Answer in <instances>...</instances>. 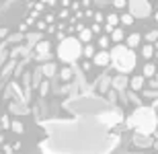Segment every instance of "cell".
<instances>
[{
    "label": "cell",
    "instance_id": "cell-1",
    "mask_svg": "<svg viewBox=\"0 0 158 154\" xmlns=\"http://www.w3.org/2000/svg\"><path fill=\"white\" fill-rule=\"evenodd\" d=\"M156 113H154V107H135V111L127 117V127L135 130L142 136H150L156 131Z\"/></svg>",
    "mask_w": 158,
    "mask_h": 154
},
{
    "label": "cell",
    "instance_id": "cell-2",
    "mask_svg": "<svg viewBox=\"0 0 158 154\" xmlns=\"http://www.w3.org/2000/svg\"><path fill=\"white\" fill-rule=\"evenodd\" d=\"M109 58H111V66L119 72V74H123V76H127L129 72L135 68V62H138L134 49L125 48L123 43L115 45V48L109 52Z\"/></svg>",
    "mask_w": 158,
    "mask_h": 154
},
{
    "label": "cell",
    "instance_id": "cell-3",
    "mask_svg": "<svg viewBox=\"0 0 158 154\" xmlns=\"http://www.w3.org/2000/svg\"><path fill=\"white\" fill-rule=\"evenodd\" d=\"M82 56V43L78 41V37L66 35L58 45V58L64 62V64H72L76 62L78 58Z\"/></svg>",
    "mask_w": 158,
    "mask_h": 154
},
{
    "label": "cell",
    "instance_id": "cell-4",
    "mask_svg": "<svg viewBox=\"0 0 158 154\" xmlns=\"http://www.w3.org/2000/svg\"><path fill=\"white\" fill-rule=\"evenodd\" d=\"M127 10L134 19H148L152 15V4L146 0H131L127 2Z\"/></svg>",
    "mask_w": 158,
    "mask_h": 154
},
{
    "label": "cell",
    "instance_id": "cell-5",
    "mask_svg": "<svg viewBox=\"0 0 158 154\" xmlns=\"http://www.w3.org/2000/svg\"><path fill=\"white\" fill-rule=\"evenodd\" d=\"M129 86V78L123 76V74H117L115 78H111V89L115 90V93H121V90H125Z\"/></svg>",
    "mask_w": 158,
    "mask_h": 154
},
{
    "label": "cell",
    "instance_id": "cell-6",
    "mask_svg": "<svg viewBox=\"0 0 158 154\" xmlns=\"http://www.w3.org/2000/svg\"><path fill=\"white\" fill-rule=\"evenodd\" d=\"M93 64L94 66H99V68H105V66L111 64V58H109V52H97L94 53V58H93Z\"/></svg>",
    "mask_w": 158,
    "mask_h": 154
},
{
    "label": "cell",
    "instance_id": "cell-7",
    "mask_svg": "<svg viewBox=\"0 0 158 154\" xmlns=\"http://www.w3.org/2000/svg\"><path fill=\"white\" fill-rule=\"evenodd\" d=\"M144 84H146V78L142 76V74H138V76H134L129 80V89H131V93H142Z\"/></svg>",
    "mask_w": 158,
    "mask_h": 154
},
{
    "label": "cell",
    "instance_id": "cell-8",
    "mask_svg": "<svg viewBox=\"0 0 158 154\" xmlns=\"http://www.w3.org/2000/svg\"><path fill=\"white\" fill-rule=\"evenodd\" d=\"M140 43H142V35L140 33H129V35L125 37V48H129V49L138 48Z\"/></svg>",
    "mask_w": 158,
    "mask_h": 154
},
{
    "label": "cell",
    "instance_id": "cell-9",
    "mask_svg": "<svg viewBox=\"0 0 158 154\" xmlns=\"http://www.w3.org/2000/svg\"><path fill=\"white\" fill-rule=\"evenodd\" d=\"M35 52H37V56L39 58H49V41H37V45H35Z\"/></svg>",
    "mask_w": 158,
    "mask_h": 154
},
{
    "label": "cell",
    "instance_id": "cell-10",
    "mask_svg": "<svg viewBox=\"0 0 158 154\" xmlns=\"http://www.w3.org/2000/svg\"><path fill=\"white\" fill-rule=\"evenodd\" d=\"M142 76L146 78V80H148V78H150V80H152V78L156 76V66H154L152 62H148V64L144 66V70H142Z\"/></svg>",
    "mask_w": 158,
    "mask_h": 154
},
{
    "label": "cell",
    "instance_id": "cell-11",
    "mask_svg": "<svg viewBox=\"0 0 158 154\" xmlns=\"http://www.w3.org/2000/svg\"><path fill=\"white\" fill-rule=\"evenodd\" d=\"M105 21H107V29L113 31L115 27H117V23H119V15H115V12H109Z\"/></svg>",
    "mask_w": 158,
    "mask_h": 154
},
{
    "label": "cell",
    "instance_id": "cell-12",
    "mask_svg": "<svg viewBox=\"0 0 158 154\" xmlns=\"http://www.w3.org/2000/svg\"><path fill=\"white\" fill-rule=\"evenodd\" d=\"M39 70H41V74H43V76L52 78L53 74H56V64H52V62H47V64H43V66H41Z\"/></svg>",
    "mask_w": 158,
    "mask_h": 154
},
{
    "label": "cell",
    "instance_id": "cell-13",
    "mask_svg": "<svg viewBox=\"0 0 158 154\" xmlns=\"http://www.w3.org/2000/svg\"><path fill=\"white\" fill-rule=\"evenodd\" d=\"M78 41H80V43H86V45H88V43L93 41V29H82L80 35H78Z\"/></svg>",
    "mask_w": 158,
    "mask_h": 154
},
{
    "label": "cell",
    "instance_id": "cell-14",
    "mask_svg": "<svg viewBox=\"0 0 158 154\" xmlns=\"http://www.w3.org/2000/svg\"><path fill=\"white\" fill-rule=\"evenodd\" d=\"M154 53H156L154 52V45H150V43H144V45H142V56H144L146 60H150Z\"/></svg>",
    "mask_w": 158,
    "mask_h": 154
},
{
    "label": "cell",
    "instance_id": "cell-15",
    "mask_svg": "<svg viewBox=\"0 0 158 154\" xmlns=\"http://www.w3.org/2000/svg\"><path fill=\"white\" fill-rule=\"evenodd\" d=\"M94 45L93 43H88V45H84V48H82V56H84V58H88V60H93L94 58Z\"/></svg>",
    "mask_w": 158,
    "mask_h": 154
},
{
    "label": "cell",
    "instance_id": "cell-16",
    "mask_svg": "<svg viewBox=\"0 0 158 154\" xmlns=\"http://www.w3.org/2000/svg\"><path fill=\"white\" fill-rule=\"evenodd\" d=\"M123 37H125V33H123L121 29H113V31H111V39H113L115 43H117V45L123 41Z\"/></svg>",
    "mask_w": 158,
    "mask_h": 154
},
{
    "label": "cell",
    "instance_id": "cell-17",
    "mask_svg": "<svg viewBox=\"0 0 158 154\" xmlns=\"http://www.w3.org/2000/svg\"><path fill=\"white\" fill-rule=\"evenodd\" d=\"M135 144L138 146H144V148H148V146H152V140H150V136H135Z\"/></svg>",
    "mask_w": 158,
    "mask_h": 154
},
{
    "label": "cell",
    "instance_id": "cell-18",
    "mask_svg": "<svg viewBox=\"0 0 158 154\" xmlns=\"http://www.w3.org/2000/svg\"><path fill=\"white\" fill-rule=\"evenodd\" d=\"M109 89H111V76H103V84L99 86L101 93H109Z\"/></svg>",
    "mask_w": 158,
    "mask_h": 154
},
{
    "label": "cell",
    "instance_id": "cell-19",
    "mask_svg": "<svg viewBox=\"0 0 158 154\" xmlns=\"http://www.w3.org/2000/svg\"><path fill=\"white\" fill-rule=\"evenodd\" d=\"M119 21H121L123 25H127V27H129V25H134V17H131L129 12H123L121 17H119Z\"/></svg>",
    "mask_w": 158,
    "mask_h": 154
},
{
    "label": "cell",
    "instance_id": "cell-20",
    "mask_svg": "<svg viewBox=\"0 0 158 154\" xmlns=\"http://www.w3.org/2000/svg\"><path fill=\"white\" fill-rule=\"evenodd\" d=\"M60 78H62V80H70L72 78V70L70 68H60Z\"/></svg>",
    "mask_w": 158,
    "mask_h": 154
},
{
    "label": "cell",
    "instance_id": "cell-21",
    "mask_svg": "<svg viewBox=\"0 0 158 154\" xmlns=\"http://www.w3.org/2000/svg\"><path fill=\"white\" fill-rule=\"evenodd\" d=\"M47 93H49V82H47V80H41V84H39V95L45 97Z\"/></svg>",
    "mask_w": 158,
    "mask_h": 154
},
{
    "label": "cell",
    "instance_id": "cell-22",
    "mask_svg": "<svg viewBox=\"0 0 158 154\" xmlns=\"http://www.w3.org/2000/svg\"><path fill=\"white\" fill-rule=\"evenodd\" d=\"M156 39H158V31L156 29H152V31H148V33H146V41L150 43V45H152V41H156Z\"/></svg>",
    "mask_w": 158,
    "mask_h": 154
},
{
    "label": "cell",
    "instance_id": "cell-23",
    "mask_svg": "<svg viewBox=\"0 0 158 154\" xmlns=\"http://www.w3.org/2000/svg\"><path fill=\"white\" fill-rule=\"evenodd\" d=\"M10 130L15 134H23V123L21 121H10Z\"/></svg>",
    "mask_w": 158,
    "mask_h": 154
},
{
    "label": "cell",
    "instance_id": "cell-24",
    "mask_svg": "<svg viewBox=\"0 0 158 154\" xmlns=\"http://www.w3.org/2000/svg\"><path fill=\"white\" fill-rule=\"evenodd\" d=\"M99 45L103 48V52H107V48H109V37H107V35H103V37L99 39Z\"/></svg>",
    "mask_w": 158,
    "mask_h": 154
},
{
    "label": "cell",
    "instance_id": "cell-25",
    "mask_svg": "<svg viewBox=\"0 0 158 154\" xmlns=\"http://www.w3.org/2000/svg\"><path fill=\"white\" fill-rule=\"evenodd\" d=\"M113 6H115V8H119V10H123V8L127 6V2H125V0H115V2H113Z\"/></svg>",
    "mask_w": 158,
    "mask_h": 154
},
{
    "label": "cell",
    "instance_id": "cell-26",
    "mask_svg": "<svg viewBox=\"0 0 158 154\" xmlns=\"http://www.w3.org/2000/svg\"><path fill=\"white\" fill-rule=\"evenodd\" d=\"M146 97H158V90H142Z\"/></svg>",
    "mask_w": 158,
    "mask_h": 154
},
{
    "label": "cell",
    "instance_id": "cell-27",
    "mask_svg": "<svg viewBox=\"0 0 158 154\" xmlns=\"http://www.w3.org/2000/svg\"><path fill=\"white\" fill-rule=\"evenodd\" d=\"M107 95H109V99H111V103H113V101H115V97H117V93H115V90L111 89L109 93H107Z\"/></svg>",
    "mask_w": 158,
    "mask_h": 154
},
{
    "label": "cell",
    "instance_id": "cell-28",
    "mask_svg": "<svg viewBox=\"0 0 158 154\" xmlns=\"http://www.w3.org/2000/svg\"><path fill=\"white\" fill-rule=\"evenodd\" d=\"M148 84H150L152 89H156V90H158V80H156V78H152V80H150V82H148Z\"/></svg>",
    "mask_w": 158,
    "mask_h": 154
},
{
    "label": "cell",
    "instance_id": "cell-29",
    "mask_svg": "<svg viewBox=\"0 0 158 154\" xmlns=\"http://www.w3.org/2000/svg\"><path fill=\"white\" fill-rule=\"evenodd\" d=\"M154 21H156V23H158V10L154 12Z\"/></svg>",
    "mask_w": 158,
    "mask_h": 154
},
{
    "label": "cell",
    "instance_id": "cell-30",
    "mask_svg": "<svg viewBox=\"0 0 158 154\" xmlns=\"http://www.w3.org/2000/svg\"><path fill=\"white\" fill-rule=\"evenodd\" d=\"M4 33H6V29H0V37H2V35H4Z\"/></svg>",
    "mask_w": 158,
    "mask_h": 154
},
{
    "label": "cell",
    "instance_id": "cell-31",
    "mask_svg": "<svg viewBox=\"0 0 158 154\" xmlns=\"http://www.w3.org/2000/svg\"><path fill=\"white\" fill-rule=\"evenodd\" d=\"M2 62H4V56H0V64H2Z\"/></svg>",
    "mask_w": 158,
    "mask_h": 154
},
{
    "label": "cell",
    "instance_id": "cell-32",
    "mask_svg": "<svg viewBox=\"0 0 158 154\" xmlns=\"http://www.w3.org/2000/svg\"><path fill=\"white\" fill-rule=\"evenodd\" d=\"M154 136H156V138H158V130H156V131H154Z\"/></svg>",
    "mask_w": 158,
    "mask_h": 154
},
{
    "label": "cell",
    "instance_id": "cell-33",
    "mask_svg": "<svg viewBox=\"0 0 158 154\" xmlns=\"http://www.w3.org/2000/svg\"><path fill=\"white\" fill-rule=\"evenodd\" d=\"M156 58H158V52H156Z\"/></svg>",
    "mask_w": 158,
    "mask_h": 154
}]
</instances>
